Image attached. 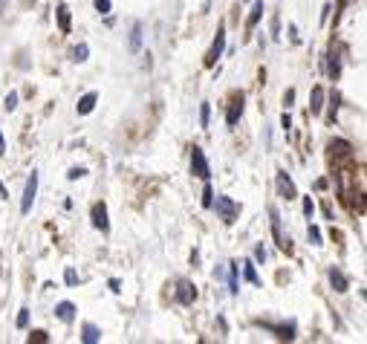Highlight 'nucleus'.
I'll list each match as a JSON object with an SVG mask.
<instances>
[{"label":"nucleus","instance_id":"obj_1","mask_svg":"<svg viewBox=\"0 0 367 344\" xmlns=\"http://www.w3.org/2000/svg\"><path fill=\"white\" fill-rule=\"evenodd\" d=\"M211 206L217 208V214H220V220L226 223V226H231L234 220H237V214H240V206L231 200V197H226V194H217V200L211 203Z\"/></svg>","mask_w":367,"mask_h":344},{"label":"nucleus","instance_id":"obj_2","mask_svg":"<svg viewBox=\"0 0 367 344\" xmlns=\"http://www.w3.org/2000/svg\"><path fill=\"white\" fill-rule=\"evenodd\" d=\"M191 171L200 177V180H206L208 183V177H211V168H208V159H206V153H203V148H191Z\"/></svg>","mask_w":367,"mask_h":344},{"label":"nucleus","instance_id":"obj_3","mask_svg":"<svg viewBox=\"0 0 367 344\" xmlns=\"http://www.w3.org/2000/svg\"><path fill=\"white\" fill-rule=\"evenodd\" d=\"M35 197H38V171H32V177L26 180V188H23V200H21V211H23V214H29V211H32Z\"/></svg>","mask_w":367,"mask_h":344},{"label":"nucleus","instance_id":"obj_4","mask_svg":"<svg viewBox=\"0 0 367 344\" xmlns=\"http://www.w3.org/2000/svg\"><path fill=\"white\" fill-rule=\"evenodd\" d=\"M223 49H226V26L217 29V38H214V44H211V49H208V55H206V67H214V64H217V58L223 55Z\"/></svg>","mask_w":367,"mask_h":344},{"label":"nucleus","instance_id":"obj_5","mask_svg":"<svg viewBox=\"0 0 367 344\" xmlns=\"http://www.w3.org/2000/svg\"><path fill=\"white\" fill-rule=\"evenodd\" d=\"M240 113H243V93H234L231 102H229V110H226V125L234 127L237 119H240Z\"/></svg>","mask_w":367,"mask_h":344},{"label":"nucleus","instance_id":"obj_6","mask_svg":"<svg viewBox=\"0 0 367 344\" xmlns=\"http://www.w3.org/2000/svg\"><path fill=\"white\" fill-rule=\"evenodd\" d=\"M278 191L287 197V200H295V197H298V191H295V183L289 180L287 171H278Z\"/></svg>","mask_w":367,"mask_h":344},{"label":"nucleus","instance_id":"obj_7","mask_svg":"<svg viewBox=\"0 0 367 344\" xmlns=\"http://www.w3.org/2000/svg\"><path fill=\"white\" fill-rule=\"evenodd\" d=\"M93 226H96V229H102V231L110 229V220H107V206H104V203H96V206H93Z\"/></svg>","mask_w":367,"mask_h":344},{"label":"nucleus","instance_id":"obj_8","mask_svg":"<svg viewBox=\"0 0 367 344\" xmlns=\"http://www.w3.org/2000/svg\"><path fill=\"white\" fill-rule=\"evenodd\" d=\"M173 295H176V301H179V304H191V301L197 298V287H191L188 281H179Z\"/></svg>","mask_w":367,"mask_h":344},{"label":"nucleus","instance_id":"obj_9","mask_svg":"<svg viewBox=\"0 0 367 344\" xmlns=\"http://www.w3.org/2000/svg\"><path fill=\"white\" fill-rule=\"evenodd\" d=\"M260 324H263L266 330L278 333V338H287V341L295 338V327H292V324H272V321H260Z\"/></svg>","mask_w":367,"mask_h":344},{"label":"nucleus","instance_id":"obj_10","mask_svg":"<svg viewBox=\"0 0 367 344\" xmlns=\"http://www.w3.org/2000/svg\"><path fill=\"white\" fill-rule=\"evenodd\" d=\"M269 217H272V231H275V240H278V246H281L284 252H289L292 246H289V240H284V237H281V217H278V208H275V206L269 208Z\"/></svg>","mask_w":367,"mask_h":344},{"label":"nucleus","instance_id":"obj_11","mask_svg":"<svg viewBox=\"0 0 367 344\" xmlns=\"http://www.w3.org/2000/svg\"><path fill=\"white\" fill-rule=\"evenodd\" d=\"M142 32H145V26H142V23H133L130 41H127V49H130V52H139V49H142Z\"/></svg>","mask_w":367,"mask_h":344},{"label":"nucleus","instance_id":"obj_12","mask_svg":"<svg viewBox=\"0 0 367 344\" xmlns=\"http://www.w3.org/2000/svg\"><path fill=\"white\" fill-rule=\"evenodd\" d=\"M96 102H99V96L96 93H87V96H81L78 99V104H75V110H78V116H87L96 107Z\"/></svg>","mask_w":367,"mask_h":344},{"label":"nucleus","instance_id":"obj_13","mask_svg":"<svg viewBox=\"0 0 367 344\" xmlns=\"http://www.w3.org/2000/svg\"><path fill=\"white\" fill-rule=\"evenodd\" d=\"M330 284H333L335 292H347V289H350V281H347L344 272H338V269H330Z\"/></svg>","mask_w":367,"mask_h":344},{"label":"nucleus","instance_id":"obj_14","mask_svg":"<svg viewBox=\"0 0 367 344\" xmlns=\"http://www.w3.org/2000/svg\"><path fill=\"white\" fill-rule=\"evenodd\" d=\"M55 315L61 318V321L69 324L72 318H75V304H69V301H61V304L55 307Z\"/></svg>","mask_w":367,"mask_h":344},{"label":"nucleus","instance_id":"obj_15","mask_svg":"<svg viewBox=\"0 0 367 344\" xmlns=\"http://www.w3.org/2000/svg\"><path fill=\"white\" fill-rule=\"evenodd\" d=\"M263 18V0H254L252 3V15H249V23H246V29L252 32L254 26H257V21Z\"/></svg>","mask_w":367,"mask_h":344},{"label":"nucleus","instance_id":"obj_16","mask_svg":"<svg viewBox=\"0 0 367 344\" xmlns=\"http://www.w3.org/2000/svg\"><path fill=\"white\" fill-rule=\"evenodd\" d=\"M324 110V90L321 87H312V104H310V113L318 116Z\"/></svg>","mask_w":367,"mask_h":344},{"label":"nucleus","instance_id":"obj_17","mask_svg":"<svg viewBox=\"0 0 367 344\" xmlns=\"http://www.w3.org/2000/svg\"><path fill=\"white\" fill-rule=\"evenodd\" d=\"M81 338H84V341L87 344H96V341H102V330H99V327H96V324H84V330H81Z\"/></svg>","mask_w":367,"mask_h":344},{"label":"nucleus","instance_id":"obj_18","mask_svg":"<svg viewBox=\"0 0 367 344\" xmlns=\"http://www.w3.org/2000/svg\"><path fill=\"white\" fill-rule=\"evenodd\" d=\"M55 15H58V29H61L64 35H67V32H69V9L64 6V3H61Z\"/></svg>","mask_w":367,"mask_h":344},{"label":"nucleus","instance_id":"obj_19","mask_svg":"<svg viewBox=\"0 0 367 344\" xmlns=\"http://www.w3.org/2000/svg\"><path fill=\"white\" fill-rule=\"evenodd\" d=\"M243 275H246V281H249V284L260 287V278H257V272H254V264H252V261H246V264H243Z\"/></svg>","mask_w":367,"mask_h":344},{"label":"nucleus","instance_id":"obj_20","mask_svg":"<svg viewBox=\"0 0 367 344\" xmlns=\"http://www.w3.org/2000/svg\"><path fill=\"white\" fill-rule=\"evenodd\" d=\"M330 150H333L335 156H347V153H350V142H344V139H335V142H330Z\"/></svg>","mask_w":367,"mask_h":344},{"label":"nucleus","instance_id":"obj_21","mask_svg":"<svg viewBox=\"0 0 367 344\" xmlns=\"http://www.w3.org/2000/svg\"><path fill=\"white\" fill-rule=\"evenodd\" d=\"M327 72H330V78H338V72H341L338 55H333V52H330V64H327Z\"/></svg>","mask_w":367,"mask_h":344},{"label":"nucleus","instance_id":"obj_22","mask_svg":"<svg viewBox=\"0 0 367 344\" xmlns=\"http://www.w3.org/2000/svg\"><path fill=\"white\" fill-rule=\"evenodd\" d=\"M87 55H90V46L87 44H78L72 49V61H87Z\"/></svg>","mask_w":367,"mask_h":344},{"label":"nucleus","instance_id":"obj_23","mask_svg":"<svg viewBox=\"0 0 367 344\" xmlns=\"http://www.w3.org/2000/svg\"><path fill=\"white\" fill-rule=\"evenodd\" d=\"M208 122H211V104L203 102V107H200V125L208 127Z\"/></svg>","mask_w":367,"mask_h":344},{"label":"nucleus","instance_id":"obj_24","mask_svg":"<svg viewBox=\"0 0 367 344\" xmlns=\"http://www.w3.org/2000/svg\"><path fill=\"white\" fill-rule=\"evenodd\" d=\"M3 107H6V113H12V110L18 107V93H15V90L6 93V99H3Z\"/></svg>","mask_w":367,"mask_h":344},{"label":"nucleus","instance_id":"obj_25","mask_svg":"<svg viewBox=\"0 0 367 344\" xmlns=\"http://www.w3.org/2000/svg\"><path fill=\"white\" fill-rule=\"evenodd\" d=\"M229 292L237 295V264H231V275H229Z\"/></svg>","mask_w":367,"mask_h":344},{"label":"nucleus","instance_id":"obj_26","mask_svg":"<svg viewBox=\"0 0 367 344\" xmlns=\"http://www.w3.org/2000/svg\"><path fill=\"white\" fill-rule=\"evenodd\" d=\"M18 327H21V330H26V327H29V310H26V307L18 312Z\"/></svg>","mask_w":367,"mask_h":344},{"label":"nucleus","instance_id":"obj_27","mask_svg":"<svg viewBox=\"0 0 367 344\" xmlns=\"http://www.w3.org/2000/svg\"><path fill=\"white\" fill-rule=\"evenodd\" d=\"M211 203H214V191H211V185H206V191H203V206L211 208Z\"/></svg>","mask_w":367,"mask_h":344},{"label":"nucleus","instance_id":"obj_28","mask_svg":"<svg viewBox=\"0 0 367 344\" xmlns=\"http://www.w3.org/2000/svg\"><path fill=\"white\" fill-rule=\"evenodd\" d=\"M44 344V341H49V338H46V333H44V330H35V333L32 335H29V344Z\"/></svg>","mask_w":367,"mask_h":344},{"label":"nucleus","instance_id":"obj_29","mask_svg":"<svg viewBox=\"0 0 367 344\" xmlns=\"http://www.w3.org/2000/svg\"><path fill=\"white\" fill-rule=\"evenodd\" d=\"M310 240L315 243V246H321V229H318V226H310Z\"/></svg>","mask_w":367,"mask_h":344},{"label":"nucleus","instance_id":"obj_30","mask_svg":"<svg viewBox=\"0 0 367 344\" xmlns=\"http://www.w3.org/2000/svg\"><path fill=\"white\" fill-rule=\"evenodd\" d=\"M64 281H67L69 287H75V284H78V275H75V269H67V272H64Z\"/></svg>","mask_w":367,"mask_h":344},{"label":"nucleus","instance_id":"obj_31","mask_svg":"<svg viewBox=\"0 0 367 344\" xmlns=\"http://www.w3.org/2000/svg\"><path fill=\"white\" fill-rule=\"evenodd\" d=\"M312 211H315V203H312V197H304V214L312 217Z\"/></svg>","mask_w":367,"mask_h":344},{"label":"nucleus","instance_id":"obj_32","mask_svg":"<svg viewBox=\"0 0 367 344\" xmlns=\"http://www.w3.org/2000/svg\"><path fill=\"white\" fill-rule=\"evenodd\" d=\"M110 6H113L110 0H96V9L102 12V15H107V12H110Z\"/></svg>","mask_w":367,"mask_h":344},{"label":"nucleus","instance_id":"obj_33","mask_svg":"<svg viewBox=\"0 0 367 344\" xmlns=\"http://www.w3.org/2000/svg\"><path fill=\"white\" fill-rule=\"evenodd\" d=\"M84 168H69V174H67V180H81V177H84Z\"/></svg>","mask_w":367,"mask_h":344},{"label":"nucleus","instance_id":"obj_34","mask_svg":"<svg viewBox=\"0 0 367 344\" xmlns=\"http://www.w3.org/2000/svg\"><path fill=\"white\" fill-rule=\"evenodd\" d=\"M254 261H260V264L266 261V249H263V246H257V249H254Z\"/></svg>","mask_w":367,"mask_h":344},{"label":"nucleus","instance_id":"obj_35","mask_svg":"<svg viewBox=\"0 0 367 344\" xmlns=\"http://www.w3.org/2000/svg\"><path fill=\"white\" fill-rule=\"evenodd\" d=\"M281 125L287 127V130H289V127H292V119H289V113H284V116H281Z\"/></svg>","mask_w":367,"mask_h":344},{"label":"nucleus","instance_id":"obj_36","mask_svg":"<svg viewBox=\"0 0 367 344\" xmlns=\"http://www.w3.org/2000/svg\"><path fill=\"white\" fill-rule=\"evenodd\" d=\"M119 287H122V284H119L116 278H110V289H113V292H122V289H119Z\"/></svg>","mask_w":367,"mask_h":344},{"label":"nucleus","instance_id":"obj_37","mask_svg":"<svg viewBox=\"0 0 367 344\" xmlns=\"http://www.w3.org/2000/svg\"><path fill=\"white\" fill-rule=\"evenodd\" d=\"M6 153V139H3V133H0V156Z\"/></svg>","mask_w":367,"mask_h":344},{"label":"nucleus","instance_id":"obj_38","mask_svg":"<svg viewBox=\"0 0 367 344\" xmlns=\"http://www.w3.org/2000/svg\"><path fill=\"white\" fill-rule=\"evenodd\" d=\"M6 197H9V191L3 188V183H0V200H6Z\"/></svg>","mask_w":367,"mask_h":344}]
</instances>
